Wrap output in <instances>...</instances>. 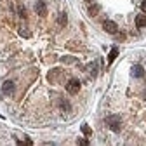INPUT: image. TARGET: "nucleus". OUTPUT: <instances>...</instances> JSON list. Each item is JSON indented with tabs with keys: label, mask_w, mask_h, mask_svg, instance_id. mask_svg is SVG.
I'll list each match as a JSON object with an SVG mask.
<instances>
[{
	"label": "nucleus",
	"mask_w": 146,
	"mask_h": 146,
	"mask_svg": "<svg viewBox=\"0 0 146 146\" xmlns=\"http://www.w3.org/2000/svg\"><path fill=\"white\" fill-rule=\"evenodd\" d=\"M106 125H108L113 132H120V129H122V118H120L118 115H111V117L106 118Z\"/></svg>",
	"instance_id": "obj_1"
},
{
	"label": "nucleus",
	"mask_w": 146,
	"mask_h": 146,
	"mask_svg": "<svg viewBox=\"0 0 146 146\" xmlns=\"http://www.w3.org/2000/svg\"><path fill=\"white\" fill-rule=\"evenodd\" d=\"M66 90L70 94H77L80 90V80L78 78H70L68 84H66Z\"/></svg>",
	"instance_id": "obj_2"
},
{
	"label": "nucleus",
	"mask_w": 146,
	"mask_h": 146,
	"mask_svg": "<svg viewBox=\"0 0 146 146\" xmlns=\"http://www.w3.org/2000/svg\"><path fill=\"white\" fill-rule=\"evenodd\" d=\"M103 30H104L106 33H110V35H115V33L118 31V26H117V23H115V21L106 19V21L103 23Z\"/></svg>",
	"instance_id": "obj_3"
},
{
	"label": "nucleus",
	"mask_w": 146,
	"mask_h": 146,
	"mask_svg": "<svg viewBox=\"0 0 146 146\" xmlns=\"http://www.w3.org/2000/svg\"><path fill=\"white\" fill-rule=\"evenodd\" d=\"M35 12L38 14V16H42V17L47 16V4L44 2V0H36V4H35Z\"/></svg>",
	"instance_id": "obj_4"
},
{
	"label": "nucleus",
	"mask_w": 146,
	"mask_h": 146,
	"mask_svg": "<svg viewBox=\"0 0 146 146\" xmlns=\"http://www.w3.org/2000/svg\"><path fill=\"white\" fill-rule=\"evenodd\" d=\"M14 89H16L14 82H12V80H5L4 85H2V92H4L5 96H11V94L14 92Z\"/></svg>",
	"instance_id": "obj_5"
},
{
	"label": "nucleus",
	"mask_w": 146,
	"mask_h": 146,
	"mask_svg": "<svg viewBox=\"0 0 146 146\" xmlns=\"http://www.w3.org/2000/svg\"><path fill=\"white\" fill-rule=\"evenodd\" d=\"M132 77H136V78H143L144 77V68L141 64H134L132 66Z\"/></svg>",
	"instance_id": "obj_6"
},
{
	"label": "nucleus",
	"mask_w": 146,
	"mask_h": 146,
	"mask_svg": "<svg viewBox=\"0 0 146 146\" xmlns=\"http://www.w3.org/2000/svg\"><path fill=\"white\" fill-rule=\"evenodd\" d=\"M61 70H52V71H49V82H58V78H59V75H61Z\"/></svg>",
	"instance_id": "obj_7"
},
{
	"label": "nucleus",
	"mask_w": 146,
	"mask_h": 146,
	"mask_svg": "<svg viewBox=\"0 0 146 146\" xmlns=\"http://www.w3.org/2000/svg\"><path fill=\"white\" fill-rule=\"evenodd\" d=\"M136 26H137V28H144V26H146V16H144V14L136 16Z\"/></svg>",
	"instance_id": "obj_8"
},
{
	"label": "nucleus",
	"mask_w": 146,
	"mask_h": 146,
	"mask_svg": "<svg viewBox=\"0 0 146 146\" xmlns=\"http://www.w3.org/2000/svg\"><path fill=\"white\" fill-rule=\"evenodd\" d=\"M117 56H118V49L113 47L111 50H110V54H108V64H111V63L117 59Z\"/></svg>",
	"instance_id": "obj_9"
},
{
	"label": "nucleus",
	"mask_w": 146,
	"mask_h": 146,
	"mask_svg": "<svg viewBox=\"0 0 146 146\" xmlns=\"http://www.w3.org/2000/svg\"><path fill=\"white\" fill-rule=\"evenodd\" d=\"M58 23H59V26H66V23H68V16H66V12H61V14H59Z\"/></svg>",
	"instance_id": "obj_10"
},
{
	"label": "nucleus",
	"mask_w": 146,
	"mask_h": 146,
	"mask_svg": "<svg viewBox=\"0 0 146 146\" xmlns=\"http://www.w3.org/2000/svg\"><path fill=\"white\" fill-rule=\"evenodd\" d=\"M99 9H101V7H99L98 4H92V5L89 7V14H90V16H96V14L99 12Z\"/></svg>",
	"instance_id": "obj_11"
},
{
	"label": "nucleus",
	"mask_w": 146,
	"mask_h": 146,
	"mask_svg": "<svg viewBox=\"0 0 146 146\" xmlns=\"http://www.w3.org/2000/svg\"><path fill=\"white\" fill-rule=\"evenodd\" d=\"M89 70H90V75H92V77H96V75H98V64H96V63L89 64Z\"/></svg>",
	"instance_id": "obj_12"
},
{
	"label": "nucleus",
	"mask_w": 146,
	"mask_h": 146,
	"mask_svg": "<svg viewBox=\"0 0 146 146\" xmlns=\"http://www.w3.org/2000/svg\"><path fill=\"white\" fill-rule=\"evenodd\" d=\"M19 35L25 36V38H30V36H31V33L28 31V28H19Z\"/></svg>",
	"instance_id": "obj_13"
},
{
	"label": "nucleus",
	"mask_w": 146,
	"mask_h": 146,
	"mask_svg": "<svg viewBox=\"0 0 146 146\" xmlns=\"http://www.w3.org/2000/svg\"><path fill=\"white\" fill-rule=\"evenodd\" d=\"M82 132H84L85 136H90V134H92V131H90V127H89L87 123H84V125H82Z\"/></svg>",
	"instance_id": "obj_14"
},
{
	"label": "nucleus",
	"mask_w": 146,
	"mask_h": 146,
	"mask_svg": "<svg viewBox=\"0 0 146 146\" xmlns=\"http://www.w3.org/2000/svg\"><path fill=\"white\" fill-rule=\"evenodd\" d=\"M17 12H19V16L23 17V19H26V9H25L23 5H19V7H17Z\"/></svg>",
	"instance_id": "obj_15"
},
{
	"label": "nucleus",
	"mask_w": 146,
	"mask_h": 146,
	"mask_svg": "<svg viewBox=\"0 0 146 146\" xmlns=\"http://www.w3.org/2000/svg\"><path fill=\"white\" fill-rule=\"evenodd\" d=\"M61 108L66 110V111H70V103L68 101H61Z\"/></svg>",
	"instance_id": "obj_16"
},
{
	"label": "nucleus",
	"mask_w": 146,
	"mask_h": 146,
	"mask_svg": "<svg viewBox=\"0 0 146 146\" xmlns=\"http://www.w3.org/2000/svg\"><path fill=\"white\" fill-rule=\"evenodd\" d=\"M61 61H63V63H77V59H75V58H63Z\"/></svg>",
	"instance_id": "obj_17"
},
{
	"label": "nucleus",
	"mask_w": 146,
	"mask_h": 146,
	"mask_svg": "<svg viewBox=\"0 0 146 146\" xmlns=\"http://www.w3.org/2000/svg\"><path fill=\"white\" fill-rule=\"evenodd\" d=\"M77 143H78V144H84V146H87V144H89V141H87V139H78Z\"/></svg>",
	"instance_id": "obj_18"
},
{
	"label": "nucleus",
	"mask_w": 146,
	"mask_h": 146,
	"mask_svg": "<svg viewBox=\"0 0 146 146\" xmlns=\"http://www.w3.org/2000/svg\"><path fill=\"white\" fill-rule=\"evenodd\" d=\"M141 11H143V12L146 14V0H144V2H143V4H141Z\"/></svg>",
	"instance_id": "obj_19"
},
{
	"label": "nucleus",
	"mask_w": 146,
	"mask_h": 146,
	"mask_svg": "<svg viewBox=\"0 0 146 146\" xmlns=\"http://www.w3.org/2000/svg\"><path fill=\"white\" fill-rule=\"evenodd\" d=\"M85 2H92V0H85Z\"/></svg>",
	"instance_id": "obj_20"
}]
</instances>
